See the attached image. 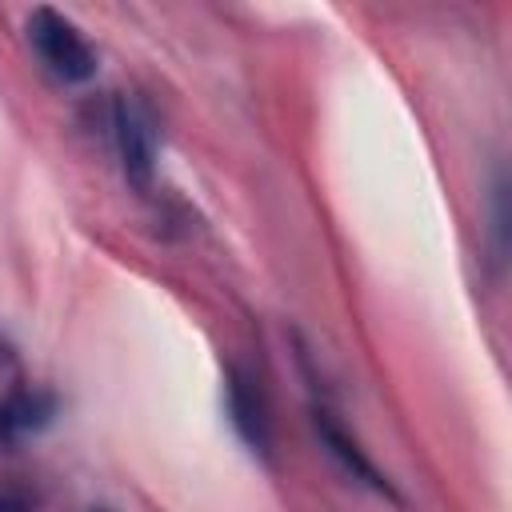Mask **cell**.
<instances>
[{"mask_svg":"<svg viewBox=\"0 0 512 512\" xmlns=\"http://www.w3.org/2000/svg\"><path fill=\"white\" fill-rule=\"evenodd\" d=\"M28 40H32V48H36L40 64H44L56 80H64V84H80V80H88V76L96 72V52H92V44H88L84 32H80L68 16H60L56 8H36V12L28 16Z\"/></svg>","mask_w":512,"mask_h":512,"instance_id":"1","label":"cell"},{"mask_svg":"<svg viewBox=\"0 0 512 512\" xmlns=\"http://www.w3.org/2000/svg\"><path fill=\"white\" fill-rule=\"evenodd\" d=\"M112 136H116V152L124 164L128 184H136L140 192L152 188V156H156V136H152V120L144 116L140 104H132L128 96H116L112 104Z\"/></svg>","mask_w":512,"mask_h":512,"instance_id":"2","label":"cell"},{"mask_svg":"<svg viewBox=\"0 0 512 512\" xmlns=\"http://www.w3.org/2000/svg\"><path fill=\"white\" fill-rule=\"evenodd\" d=\"M316 432H320V440H324V448L340 460V468L352 476V480H364L368 488H376V492H392L388 488V480L380 476V468L364 456V448L340 428V420L332 416V412H324V408H316Z\"/></svg>","mask_w":512,"mask_h":512,"instance_id":"3","label":"cell"},{"mask_svg":"<svg viewBox=\"0 0 512 512\" xmlns=\"http://www.w3.org/2000/svg\"><path fill=\"white\" fill-rule=\"evenodd\" d=\"M52 412H56V400H52L48 392H36V388H32V392H28V388L12 392V396L0 404V440H4V444H16V440L40 432V428L52 420Z\"/></svg>","mask_w":512,"mask_h":512,"instance_id":"4","label":"cell"},{"mask_svg":"<svg viewBox=\"0 0 512 512\" xmlns=\"http://www.w3.org/2000/svg\"><path fill=\"white\" fill-rule=\"evenodd\" d=\"M228 412L240 428V436L252 444V448H268V420H264V408L256 400V392L248 388V380L232 376L228 384Z\"/></svg>","mask_w":512,"mask_h":512,"instance_id":"5","label":"cell"},{"mask_svg":"<svg viewBox=\"0 0 512 512\" xmlns=\"http://www.w3.org/2000/svg\"><path fill=\"white\" fill-rule=\"evenodd\" d=\"M36 488L20 476H0V512H32Z\"/></svg>","mask_w":512,"mask_h":512,"instance_id":"6","label":"cell"}]
</instances>
